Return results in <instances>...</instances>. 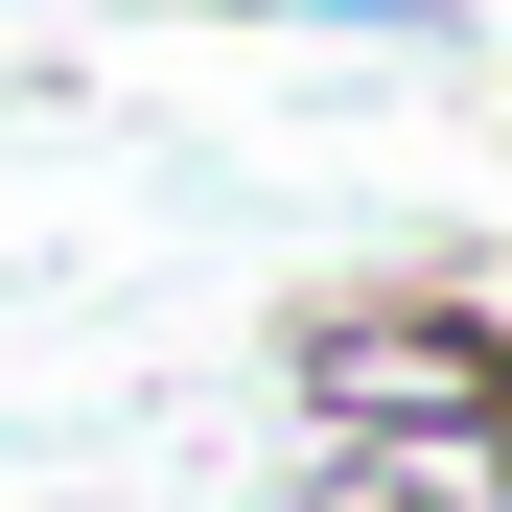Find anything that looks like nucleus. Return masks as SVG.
Listing matches in <instances>:
<instances>
[{"instance_id": "obj_1", "label": "nucleus", "mask_w": 512, "mask_h": 512, "mask_svg": "<svg viewBox=\"0 0 512 512\" xmlns=\"http://www.w3.org/2000/svg\"><path fill=\"white\" fill-rule=\"evenodd\" d=\"M280 396H303V443L326 466H489L512 443V303L466 280H350V303H303L280 326Z\"/></svg>"}, {"instance_id": "obj_2", "label": "nucleus", "mask_w": 512, "mask_h": 512, "mask_svg": "<svg viewBox=\"0 0 512 512\" xmlns=\"http://www.w3.org/2000/svg\"><path fill=\"white\" fill-rule=\"evenodd\" d=\"M210 24H350V47H466V0H210Z\"/></svg>"}, {"instance_id": "obj_3", "label": "nucleus", "mask_w": 512, "mask_h": 512, "mask_svg": "<svg viewBox=\"0 0 512 512\" xmlns=\"http://www.w3.org/2000/svg\"><path fill=\"white\" fill-rule=\"evenodd\" d=\"M303 512H489V466H326Z\"/></svg>"}]
</instances>
